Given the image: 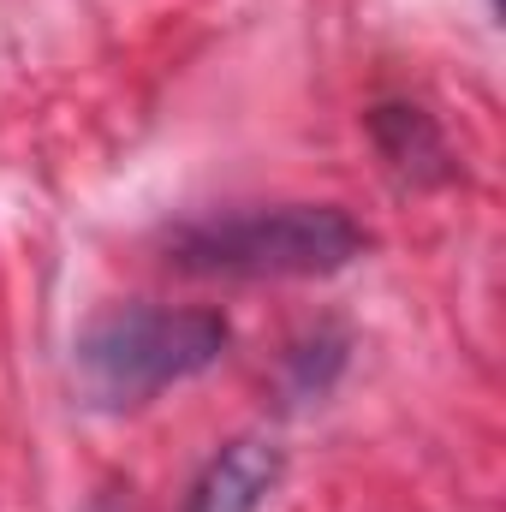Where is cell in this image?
Returning a JSON list of instances; mask_svg holds the SVG:
<instances>
[{"instance_id":"1","label":"cell","mask_w":506,"mask_h":512,"mask_svg":"<svg viewBox=\"0 0 506 512\" xmlns=\"http://www.w3.org/2000/svg\"><path fill=\"white\" fill-rule=\"evenodd\" d=\"M233 328L215 310H167V304H120L108 316H96L78 346H72V370L78 393L102 411H137L155 393L203 376L209 364H221Z\"/></svg>"},{"instance_id":"2","label":"cell","mask_w":506,"mask_h":512,"mask_svg":"<svg viewBox=\"0 0 506 512\" xmlns=\"http://www.w3.org/2000/svg\"><path fill=\"white\" fill-rule=\"evenodd\" d=\"M370 233L334 209V203H274V209H239L197 227H179L167 251L191 274L221 280H292V274H334L358 262Z\"/></svg>"},{"instance_id":"3","label":"cell","mask_w":506,"mask_h":512,"mask_svg":"<svg viewBox=\"0 0 506 512\" xmlns=\"http://www.w3.org/2000/svg\"><path fill=\"white\" fill-rule=\"evenodd\" d=\"M274 483H280V453L268 441H233L203 471V483L191 489V507L185 512H262V501L274 495Z\"/></svg>"}]
</instances>
